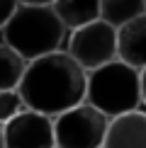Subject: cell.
Returning <instances> with one entry per match:
<instances>
[{
	"label": "cell",
	"instance_id": "1",
	"mask_svg": "<svg viewBox=\"0 0 146 148\" xmlns=\"http://www.w3.org/2000/svg\"><path fill=\"white\" fill-rule=\"evenodd\" d=\"M88 73H85L68 51H54L27 63L24 78L17 92L22 95L27 109L46 116H59L85 102Z\"/></svg>",
	"mask_w": 146,
	"mask_h": 148
},
{
	"label": "cell",
	"instance_id": "12",
	"mask_svg": "<svg viewBox=\"0 0 146 148\" xmlns=\"http://www.w3.org/2000/svg\"><path fill=\"white\" fill-rule=\"evenodd\" d=\"M24 109H27V104L17 90H0V126L10 124Z\"/></svg>",
	"mask_w": 146,
	"mask_h": 148
},
{
	"label": "cell",
	"instance_id": "4",
	"mask_svg": "<svg viewBox=\"0 0 146 148\" xmlns=\"http://www.w3.org/2000/svg\"><path fill=\"white\" fill-rule=\"evenodd\" d=\"M110 119L93 104L83 102L54 116L56 148H102Z\"/></svg>",
	"mask_w": 146,
	"mask_h": 148
},
{
	"label": "cell",
	"instance_id": "5",
	"mask_svg": "<svg viewBox=\"0 0 146 148\" xmlns=\"http://www.w3.org/2000/svg\"><path fill=\"white\" fill-rule=\"evenodd\" d=\"M68 53L85 73L100 68L110 61H117V29L102 20L73 29Z\"/></svg>",
	"mask_w": 146,
	"mask_h": 148
},
{
	"label": "cell",
	"instance_id": "14",
	"mask_svg": "<svg viewBox=\"0 0 146 148\" xmlns=\"http://www.w3.org/2000/svg\"><path fill=\"white\" fill-rule=\"evenodd\" d=\"M139 73H141V104L146 107V68L139 71Z\"/></svg>",
	"mask_w": 146,
	"mask_h": 148
},
{
	"label": "cell",
	"instance_id": "13",
	"mask_svg": "<svg viewBox=\"0 0 146 148\" xmlns=\"http://www.w3.org/2000/svg\"><path fill=\"white\" fill-rule=\"evenodd\" d=\"M17 0H0V32H3V27L10 22V17L15 15V10H17Z\"/></svg>",
	"mask_w": 146,
	"mask_h": 148
},
{
	"label": "cell",
	"instance_id": "16",
	"mask_svg": "<svg viewBox=\"0 0 146 148\" xmlns=\"http://www.w3.org/2000/svg\"><path fill=\"white\" fill-rule=\"evenodd\" d=\"M0 148H5V138H3V126H0Z\"/></svg>",
	"mask_w": 146,
	"mask_h": 148
},
{
	"label": "cell",
	"instance_id": "3",
	"mask_svg": "<svg viewBox=\"0 0 146 148\" xmlns=\"http://www.w3.org/2000/svg\"><path fill=\"white\" fill-rule=\"evenodd\" d=\"M85 102L100 109L107 119L141 107V73L124 61H110L88 73Z\"/></svg>",
	"mask_w": 146,
	"mask_h": 148
},
{
	"label": "cell",
	"instance_id": "6",
	"mask_svg": "<svg viewBox=\"0 0 146 148\" xmlns=\"http://www.w3.org/2000/svg\"><path fill=\"white\" fill-rule=\"evenodd\" d=\"M5 148H56L54 119L34 109H24L20 116L3 126Z\"/></svg>",
	"mask_w": 146,
	"mask_h": 148
},
{
	"label": "cell",
	"instance_id": "17",
	"mask_svg": "<svg viewBox=\"0 0 146 148\" xmlns=\"http://www.w3.org/2000/svg\"><path fill=\"white\" fill-rule=\"evenodd\" d=\"M144 3H146V0H144Z\"/></svg>",
	"mask_w": 146,
	"mask_h": 148
},
{
	"label": "cell",
	"instance_id": "11",
	"mask_svg": "<svg viewBox=\"0 0 146 148\" xmlns=\"http://www.w3.org/2000/svg\"><path fill=\"white\" fill-rule=\"evenodd\" d=\"M27 63L15 49H10L8 44H0V90H17L24 78Z\"/></svg>",
	"mask_w": 146,
	"mask_h": 148
},
{
	"label": "cell",
	"instance_id": "15",
	"mask_svg": "<svg viewBox=\"0 0 146 148\" xmlns=\"http://www.w3.org/2000/svg\"><path fill=\"white\" fill-rule=\"evenodd\" d=\"M20 5H51L54 0H17Z\"/></svg>",
	"mask_w": 146,
	"mask_h": 148
},
{
	"label": "cell",
	"instance_id": "7",
	"mask_svg": "<svg viewBox=\"0 0 146 148\" xmlns=\"http://www.w3.org/2000/svg\"><path fill=\"white\" fill-rule=\"evenodd\" d=\"M102 148H146V112L134 109L110 119Z\"/></svg>",
	"mask_w": 146,
	"mask_h": 148
},
{
	"label": "cell",
	"instance_id": "8",
	"mask_svg": "<svg viewBox=\"0 0 146 148\" xmlns=\"http://www.w3.org/2000/svg\"><path fill=\"white\" fill-rule=\"evenodd\" d=\"M117 58L136 71L146 68V12L117 29Z\"/></svg>",
	"mask_w": 146,
	"mask_h": 148
},
{
	"label": "cell",
	"instance_id": "2",
	"mask_svg": "<svg viewBox=\"0 0 146 148\" xmlns=\"http://www.w3.org/2000/svg\"><path fill=\"white\" fill-rule=\"evenodd\" d=\"M66 27L51 5H17L15 15L3 27V41L24 61L59 51Z\"/></svg>",
	"mask_w": 146,
	"mask_h": 148
},
{
	"label": "cell",
	"instance_id": "9",
	"mask_svg": "<svg viewBox=\"0 0 146 148\" xmlns=\"http://www.w3.org/2000/svg\"><path fill=\"white\" fill-rule=\"evenodd\" d=\"M51 8L71 32L100 20V0H54Z\"/></svg>",
	"mask_w": 146,
	"mask_h": 148
},
{
	"label": "cell",
	"instance_id": "10",
	"mask_svg": "<svg viewBox=\"0 0 146 148\" xmlns=\"http://www.w3.org/2000/svg\"><path fill=\"white\" fill-rule=\"evenodd\" d=\"M146 12L144 0H100V20L112 24L114 29L124 27L127 22L136 20Z\"/></svg>",
	"mask_w": 146,
	"mask_h": 148
}]
</instances>
